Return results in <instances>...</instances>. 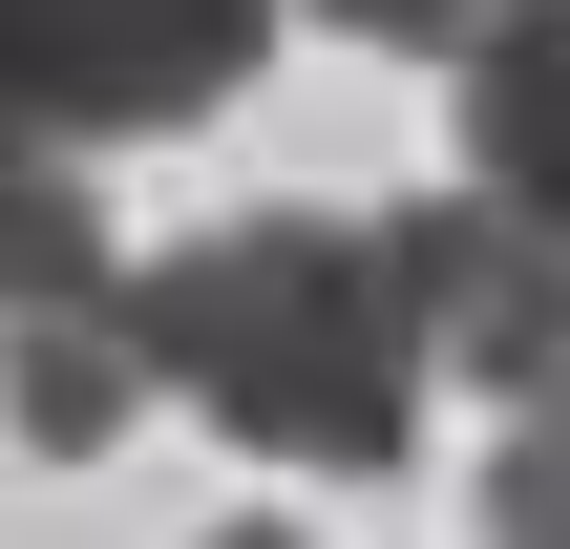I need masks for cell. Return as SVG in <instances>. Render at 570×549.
Masks as SVG:
<instances>
[{
  "mask_svg": "<svg viewBox=\"0 0 570 549\" xmlns=\"http://www.w3.org/2000/svg\"><path fill=\"white\" fill-rule=\"evenodd\" d=\"M127 402H148V317H127V275H85V296H42V317H0V423H21L42 465L127 444Z\"/></svg>",
  "mask_w": 570,
  "mask_h": 549,
  "instance_id": "4",
  "label": "cell"
},
{
  "mask_svg": "<svg viewBox=\"0 0 570 549\" xmlns=\"http://www.w3.org/2000/svg\"><path fill=\"white\" fill-rule=\"evenodd\" d=\"M85 275H127V254H106V190H85L63 148H0V317H42V296H85Z\"/></svg>",
  "mask_w": 570,
  "mask_h": 549,
  "instance_id": "6",
  "label": "cell"
},
{
  "mask_svg": "<svg viewBox=\"0 0 570 549\" xmlns=\"http://www.w3.org/2000/svg\"><path fill=\"white\" fill-rule=\"evenodd\" d=\"M275 0H0V148H127L212 127L254 85Z\"/></svg>",
  "mask_w": 570,
  "mask_h": 549,
  "instance_id": "2",
  "label": "cell"
},
{
  "mask_svg": "<svg viewBox=\"0 0 570 549\" xmlns=\"http://www.w3.org/2000/svg\"><path fill=\"white\" fill-rule=\"evenodd\" d=\"M465 169L570 212V0H487L465 21Z\"/></svg>",
  "mask_w": 570,
  "mask_h": 549,
  "instance_id": "5",
  "label": "cell"
},
{
  "mask_svg": "<svg viewBox=\"0 0 570 549\" xmlns=\"http://www.w3.org/2000/svg\"><path fill=\"white\" fill-rule=\"evenodd\" d=\"M381 254H402L423 360H465V381H508V402L570 381V212H529V190H487V169H465V190H423Z\"/></svg>",
  "mask_w": 570,
  "mask_h": 549,
  "instance_id": "3",
  "label": "cell"
},
{
  "mask_svg": "<svg viewBox=\"0 0 570 549\" xmlns=\"http://www.w3.org/2000/svg\"><path fill=\"white\" fill-rule=\"evenodd\" d=\"M127 317H148V381H190V423H233L254 465L381 487V465L423 444V317H402V254L338 233V212H233V233L148 254Z\"/></svg>",
  "mask_w": 570,
  "mask_h": 549,
  "instance_id": "1",
  "label": "cell"
},
{
  "mask_svg": "<svg viewBox=\"0 0 570 549\" xmlns=\"http://www.w3.org/2000/svg\"><path fill=\"white\" fill-rule=\"evenodd\" d=\"M487 529L508 549H570V381L508 402V465H487Z\"/></svg>",
  "mask_w": 570,
  "mask_h": 549,
  "instance_id": "7",
  "label": "cell"
},
{
  "mask_svg": "<svg viewBox=\"0 0 570 549\" xmlns=\"http://www.w3.org/2000/svg\"><path fill=\"white\" fill-rule=\"evenodd\" d=\"M317 21H338V42H465L487 0H317Z\"/></svg>",
  "mask_w": 570,
  "mask_h": 549,
  "instance_id": "8",
  "label": "cell"
}]
</instances>
